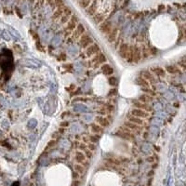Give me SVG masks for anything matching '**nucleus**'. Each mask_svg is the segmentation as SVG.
<instances>
[{
    "instance_id": "39",
    "label": "nucleus",
    "mask_w": 186,
    "mask_h": 186,
    "mask_svg": "<svg viewBox=\"0 0 186 186\" xmlns=\"http://www.w3.org/2000/svg\"><path fill=\"white\" fill-rule=\"evenodd\" d=\"M45 2L47 3V5L50 6L52 4V2H53V0H45Z\"/></svg>"
},
{
    "instance_id": "28",
    "label": "nucleus",
    "mask_w": 186,
    "mask_h": 186,
    "mask_svg": "<svg viewBox=\"0 0 186 186\" xmlns=\"http://www.w3.org/2000/svg\"><path fill=\"white\" fill-rule=\"evenodd\" d=\"M92 19H93V22L99 25V24H101L105 20V16L103 15V14L96 13L95 15L92 16Z\"/></svg>"
},
{
    "instance_id": "14",
    "label": "nucleus",
    "mask_w": 186,
    "mask_h": 186,
    "mask_svg": "<svg viewBox=\"0 0 186 186\" xmlns=\"http://www.w3.org/2000/svg\"><path fill=\"white\" fill-rule=\"evenodd\" d=\"M67 7L68 6L65 5L64 7H62V8H58V9H56L53 10V13H52V15H51L52 23H58L59 19L61 18V16L64 13L66 9H67Z\"/></svg>"
},
{
    "instance_id": "2",
    "label": "nucleus",
    "mask_w": 186,
    "mask_h": 186,
    "mask_svg": "<svg viewBox=\"0 0 186 186\" xmlns=\"http://www.w3.org/2000/svg\"><path fill=\"white\" fill-rule=\"evenodd\" d=\"M106 62H107L106 56L101 51L99 53H97L96 55H94L91 58L87 60V66L89 68H92L94 70H96V69H99L100 66L101 64H105Z\"/></svg>"
},
{
    "instance_id": "17",
    "label": "nucleus",
    "mask_w": 186,
    "mask_h": 186,
    "mask_svg": "<svg viewBox=\"0 0 186 186\" xmlns=\"http://www.w3.org/2000/svg\"><path fill=\"white\" fill-rule=\"evenodd\" d=\"M130 115H133V116H136V117H140V118H147L149 117L150 114L147 113V112L143 111L142 109H138V108H135V109H132L130 111Z\"/></svg>"
},
{
    "instance_id": "23",
    "label": "nucleus",
    "mask_w": 186,
    "mask_h": 186,
    "mask_svg": "<svg viewBox=\"0 0 186 186\" xmlns=\"http://www.w3.org/2000/svg\"><path fill=\"white\" fill-rule=\"evenodd\" d=\"M127 119H128V121L131 122V123H134V124H137V125H140V126H144V124H145V122L142 118L133 116V115H131L130 114H129L127 116Z\"/></svg>"
},
{
    "instance_id": "16",
    "label": "nucleus",
    "mask_w": 186,
    "mask_h": 186,
    "mask_svg": "<svg viewBox=\"0 0 186 186\" xmlns=\"http://www.w3.org/2000/svg\"><path fill=\"white\" fill-rule=\"evenodd\" d=\"M98 5H99V0H92L89 6L86 9V12L87 15L89 16H94L97 13V9H98Z\"/></svg>"
},
{
    "instance_id": "27",
    "label": "nucleus",
    "mask_w": 186,
    "mask_h": 186,
    "mask_svg": "<svg viewBox=\"0 0 186 186\" xmlns=\"http://www.w3.org/2000/svg\"><path fill=\"white\" fill-rule=\"evenodd\" d=\"M65 6V2L64 0H53V2H52V4L50 6L52 10H54L58 8H62V7Z\"/></svg>"
},
{
    "instance_id": "24",
    "label": "nucleus",
    "mask_w": 186,
    "mask_h": 186,
    "mask_svg": "<svg viewBox=\"0 0 186 186\" xmlns=\"http://www.w3.org/2000/svg\"><path fill=\"white\" fill-rule=\"evenodd\" d=\"M75 160L78 164H82L83 162H85V161L87 160L85 154H84L82 151H76L75 154Z\"/></svg>"
},
{
    "instance_id": "37",
    "label": "nucleus",
    "mask_w": 186,
    "mask_h": 186,
    "mask_svg": "<svg viewBox=\"0 0 186 186\" xmlns=\"http://www.w3.org/2000/svg\"><path fill=\"white\" fill-rule=\"evenodd\" d=\"M64 68H66L67 70H69V73H71V71L73 70V66L72 64H67V65H64Z\"/></svg>"
},
{
    "instance_id": "18",
    "label": "nucleus",
    "mask_w": 186,
    "mask_h": 186,
    "mask_svg": "<svg viewBox=\"0 0 186 186\" xmlns=\"http://www.w3.org/2000/svg\"><path fill=\"white\" fill-rule=\"evenodd\" d=\"M95 123H97L98 125H100L101 127H103V128H108L110 126V121L106 116H103V115H99V116L95 117Z\"/></svg>"
},
{
    "instance_id": "9",
    "label": "nucleus",
    "mask_w": 186,
    "mask_h": 186,
    "mask_svg": "<svg viewBox=\"0 0 186 186\" xmlns=\"http://www.w3.org/2000/svg\"><path fill=\"white\" fill-rule=\"evenodd\" d=\"M124 126L126 128H128L132 133H134V134H142L144 131V128H143L142 126L134 124V123H131L129 121H126L124 123Z\"/></svg>"
},
{
    "instance_id": "12",
    "label": "nucleus",
    "mask_w": 186,
    "mask_h": 186,
    "mask_svg": "<svg viewBox=\"0 0 186 186\" xmlns=\"http://www.w3.org/2000/svg\"><path fill=\"white\" fill-rule=\"evenodd\" d=\"M119 34H120V29H119V28L116 27V26H114L113 29L110 31V33L107 34L105 36H106V39H107L108 42H109V43L114 44L115 42V40L117 39Z\"/></svg>"
},
{
    "instance_id": "4",
    "label": "nucleus",
    "mask_w": 186,
    "mask_h": 186,
    "mask_svg": "<svg viewBox=\"0 0 186 186\" xmlns=\"http://www.w3.org/2000/svg\"><path fill=\"white\" fill-rule=\"evenodd\" d=\"M101 47L94 42V43L91 44L89 47H87V48L84 50V51L80 54V58H81L82 60H87V59L92 57V56L96 55L97 53H99V52H101Z\"/></svg>"
},
{
    "instance_id": "21",
    "label": "nucleus",
    "mask_w": 186,
    "mask_h": 186,
    "mask_svg": "<svg viewBox=\"0 0 186 186\" xmlns=\"http://www.w3.org/2000/svg\"><path fill=\"white\" fill-rule=\"evenodd\" d=\"M89 128L91 129V131H92L94 134L101 135L104 131V128L103 127H101L100 125H98L97 123H91V124L89 125Z\"/></svg>"
},
{
    "instance_id": "34",
    "label": "nucleus",
    "mask_w": 186,
    "mask_h": 186,
    "mask_svg": "<svg viewBox=\"0 0 186 186\" xmlns=\"http://www.w3.org/2000/svg\"><path fill=\"white\" fill-rule=\"evenodd\" d=\"M108 83H109L112 87H114V86H115L117 84V79L115 78V77H114V76L109 77V78H108Z\"/></svg>"
},
{
    "instance_id": "8",
    "label": "nucleus",
    "mask_w": 186,
    "mask_h": 186,
    "mask_svg": "<svg viewBox=\"0 0 186 186\" xmlns=\"http://www.w3.org/2000/svg\"><path fill=\"white\" fill-rule=\"evenodd\" d=\"M85 32H87L85 26H84L81 23H79L78 24H77V26L75 27V29L73 31V33L71 34L70 37L72 38L73 42H75V41L78 40V38L81 36Z\"/></svg>"
},
{
    "instance_id": "10",
    "label": "nucleus",
    "mask_w": 186,
    "mask_h": 186,
    "mask_svg": "<svg viewBox=\"0 0 186 186\" xmlns=\"http://www.w3.org/2000/svg\"><path fill=\"white\" fill-rule=\"evenodd\" d=\"M140 76L143 77V78H144L149 84H151V85H154V84L157 82L154 75L151 71H149V70H142V71H141Z\"/></svg>"
},
{
    "instance_id": "3",
    "label": "nucleus",
    "mask_w": 186,
    "mask_h": 186,
    "mask_svg": "<svg viewBox=\"0 0 186 186\" xmlns=\"http://www.w3.org/2000/svg\"><path fill=\"white\" fill-rule=\"evenodd\" d=\"M79 23H80V21H79L78 17H77V15L73 14L70 20L64 25V28H62V32L64 33V36L65 38H67L68 36H71L73 31L75 29V27L77 26V24Z\"/></svg>"
},
{
    "instance_id": "38",
    "label": "nucleus",
    "mask_w": 186,
    "mask_h": 186,
    "mask_svg": "<svg viewBox=\"0 0 186 186\" xmlns=\"http://www.w3.org/2000/svg\"><path fill=\"white\" fill-rule=\"evenodd\" d=\"M79 173H77L76 171H75V172H73V179H75V180H77V179L79 178Z\"/></svg>"
},
{
    "instance_id": "36",
    "label": "nucleus",
    "mask_w": 186,
    "mask_h": 186,
    "mask_svg": "<svg viewBox=\"0 0 186 186\" xmlns=\"http://www.w3.org/2000/svg\"><path fill=\"white\" fill-rule=\"evenodd\" d=\"M78 148H79L80 151H82V152H84V151L87 149V144H86L85 142H82V143H79Z\"/></svg>"
},
{
    "instance_id": "31",
    "label": "nucleus",
    "mask_w": 186,
    "mask_h": 186,
    "mask_svg": "<svg viewBox=\"0 0 186 186\" xmlns=\"http://www.w3.org/2000/svg\"><path fill=\"white\" fill-rule=\"evenodd\" d=\"M142 92H144L145 94H148V95L152 96V97H154L156 95V93L154 92V90H153L151 87H142Z\"/></svg>"
},
{
    "instance_id": "7",
    "label": "nucleus",
    "mask_w": 186,
    "mask_h": 186,
    "mask_svg": "<svg viewBox=\"0 0 186 186\" xmlns=\"http://www.w3.org/2000/svg\"><path fill=\"white\" fill-rule=\"evenodd\" d=\"M116 50H117L119 56H120L123 60H126V61H127V59L128 57V51H129V43L125 42L123 40L121 43L119 44Z\"/></svg>"
},
{
    "instance_id": "15",
    "label": "nucleus",
    "mask_w": 186,
    "mask_h": 186,
    "mask_svg": "<svg viewBox=\"0 0 186 186\" xmlns=\"http://www.w3.org/2000/svg\"><path fill=\"white\" fill-rule=\"evenodd\" d=\"M133 106L135 108H138V109H142L143 111L147 112V113H152L153 112V107L151 106L149 103H142V101H134V103H133Z\"/></svg>"
},
{
    "instance_id": "6",
    "label": "nucleus",
    "mask_w": 186,
    "mask_h": 186,
    "mask_svg": "<svg viewBox=\"0 0 186 186\" xmlns=\"http://www.w3.org/2000/svg\"><path fill=\"white\" fill-rule=\"evenodd\" d=\"M116 136L120 137V138L124 140H128V141H133L135 139V134L132 133L128 128H126L125 126L120 127L119 130L116 132Z\"/></svg>"
},
{
    "instance_id": "5",
    "label": "nucleus",
    "mask_w": 186,
    "mask_h": 186,
    "mask_svg": "<svg viewBox=\"0 0 186 186\" xmlns=\"http://www.w3.org/2000/svg\"><path fill=\"white\" fill-rule=\"evenodd\" d=\"M77 43H78V46L82 48V50H85L87 47H89L91 44L94 43V40H93V38L90 36V34L89 33L85 32L78 38Z\"/></svg>"
},
{
    "instance_id": "40",
    "label": "nucleus",
    "mask_w": 186,
    "mask_h": 186,
    "mask_svg": "<svg viewBox=\"0 0 186 186\" xmlns=\"http://www.w3.org/2000/svg\"><path fill=\"white\" fill-rule=\"evenodd\" d=\"M79 184H80V182H79V181H75V182H73V186H78Z\"/></svg>"
},
{
    "instance_id": "25",
    "label": "nucleus",
    "mask_w": 186,
    "mask_h": 186,
    "mask_svg": "<svg viewBox=\"0 0 186 186\" xmlns=\"http://www.w3.org/2000/svg\"><path fill=\"white\" fill-rule=\"evenodd\" d=\"M138 101H142V103H150L154 101V97L148 95V94H142L140 95L138 98Z\"/></svg>"
},
{
    "instance_id": "11",
    "label": "nucleus",
    "mask_w": 186,
    "mask_h": 186,
    "mask_svg": "<svg viewBox=\"0 0 186 186\" xmlns=\"http://www.w3.org/2000/svg\"><path fill=\"white\" fill-rule=\"evenodd\" d=\"M113 27L114 26L112 24L110 19H105L103 23L99 24V30L101 31V33H103L105 36L110 33V31L113 29Z\"/></svg>"
},
{
    "instance_id": "19",
    "label": "nucleus",
    "mask_w": 186,
    "mask_h": 186,
    "mask_svg": "<svg viewBox=\"0 0 186 186\" xmlns=\"http://www.w3.org/2000/svg\"><path fill=\"white\" fill-rule=\"evenodd\" d=\"M100 70H101V72L103 73H104L105 75H112L114 73V72H115V70H114V68L112 67V66L110 65V64H101V66H100V68H99Z\"/></svg>"
},
{
    "instance_id": "41",
    "label": "nucleus",
    "mask_w": 186,
    "mask_h": 186,
    "mask_svg": "<svg viewBox=\"0 0 186 186\" xmlns=\"http://www.w3.org/2000/svg\"><path fill=\"white\" fill-rule=\"evenodd\" d=\"M78 1H80V0H78Z\"/></svg>"
},
{
    "instance_id": "33",
    "label": "nucleus",
    "mask_w": 186,
    "mask_h": 186,
    "mask_svg": "<svg viewBox=\"0 0 186 186\" xmlns=\"http://www.w3.org/2000/svg\"><path fill=\"white\" fill-rule=\"evenodd\" d=\"M84 154H85V156H86L87 159H91V158H92V156H93V152H92V151L87 149V150L84 151Z\"/></svg>"
},
{
    "instance_id": "1",
    "label": "nucleus",
    "mask_w": 186,
    "mask_h": 186,
    "mask_svg": "<svg viewBox=\"0 0 186 186\" xmlns=\"http://www.w3.org/2000/svg\"><path fill=\"white\" fill-rule=\"evenodd\" d=\"M142 48L138 45L129 44V51H128V57L127 59V62L129 64H138L142 61Z\"/></svg>"
},
{
    "instance_id": "29",
    "label": "nucleus",
    "mask_w": 186,
    "mask_h": 186,
    "mask_svg": "<svg viewBox=\"0 0 186 186\" xmlns=\"http://www.w3.org/2000/svg\"><path fill=\"white\" fill-rule=\"evenodd\" d=\"M73 168H75V171H76V172L79 173V174H84L85 173V170H86V167L82 166L81 164H78V163L73 166Z\"/></svg>"
},
{
    "instance_id": "35",
    "label": "nucleus",
    "mask_w": 186,
    "mask_h": 186,
    "mask_svg": "<svg viewBox=\"0 0 186 186\" xmlns=\"http://www.w3.org/2000/svg\"><path fill=\"white\" fill-rule=\"evenodd\" d=\"M87 149L90 150V151H92V152H94V151L96 150V146H95V143H92V142H89L87 144Z\"/></svg>"
},
{
    "instance_id": "22",
    "label": "nucleus",
    "mask_w": 186,
    "mask_h": 186,
    "mask_svg": "<svg viewBox=\"0 0 186 186\" xmlns=\"http://www.w3.org/2000/svg\"><path fill=\"white\" fill-rule=\"evenodd\" d=\"M165 71L168 73H170V75H178V73H181V72L179 65H167L166 66V70Z\"/></svg>"
},
{
    "instance_id": "32",
    "label": "nucleus",
    "mask_w": 186,
    "mask_h": 186,
    "mask_svg": "<svg viewBox=\"0 0 186 186\" xmlns=\"http://www.w3.org/2000/svg\"><path fill=\"white\" fill-rule=\"evenodd\" d=\"M91 1H92V0H80V1H78V4H79L80 7H81V8L86 9L87 7L89 6Z\"/></svg>"
},
{
    "instance_id": "20",
    "label": "nucleus",
    "mask_w": 186,
    "mask_h": 186,
    "mask_svg": "<svg viewBox=\"0 0 186 186\" xmlns=\"http://www.w3.org/2000/svg\"><path fill=\"white\" fill-rule=\"evenodd\" d=\"M150 71L152 72L154 75H156L158 77H161V78H164V77L167 76V72L161 67H152L150 69Z\"/></svg>"
},
{
    "instance_id": "13",
    "label": "nucleus",
    "mask_w": 186,
    "mask_h": 186,
    "mask_svg": "<svg viewBox=\"0 0 186 186\" xmlns=\"http://www.w3.org/2000/svg\"><path fill=\"white\" fill-rule=\"evenodd\" d=\"M73 10L71 9V8L67 7V9H66V10L64 11V13L62 14V15L61 16V18L59 19L57 24H59V25L64 26V24L70 20V18H71V16L73 15Z\"/></svg>"
},
{
    "instance_id": "26",
    "label": "nucleus",
    "mask_w": 186,
    "mask_h": 186,
    "mask_svg": "<svg viewBox=\"0 0 186 186\" xmlns=\"http://www.w3.org/2000/svg\"><path fill=\"white\" fill-rule=\"evenodd\" d=\"M136 84L141 87H150V84L142 76H139L136 78Z\"/></svg>"
},
{
    "instance_id": "30",
    "label": "nucleus",
    "mask_w": 186,
    "mask_h": 186,
    "mask_svg": "<svg viewBox=\"0 0 186 186\" xmlns=\"http://www.w3.org/2000/svg\"><path fill=\"white\" fill-rule=\"evenodd\" d=\"M100 135L99 134H94V135H89L87 137V141L89 142H92V143H96L99 142L100 140Z\"/></svg>"
}]
</instances>
